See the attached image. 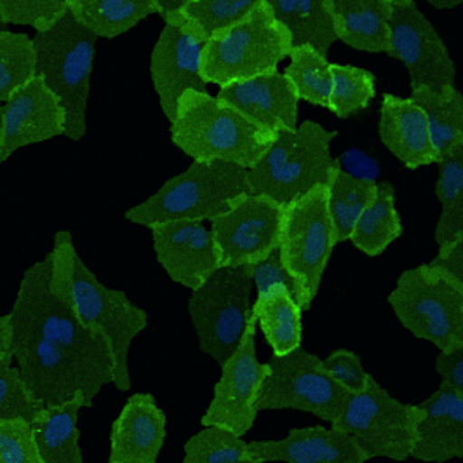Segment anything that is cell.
I'll use <instances>...</instances> for the list:
<instances>
[{
	"label": "cell",
	"mask_w": 463,
	"mask_h": 463,
	"mask_svg": "<svg viewBox=\"0 0 463 463\" xmlns=\"http://www.w3.org/2000/svg\"><path fill=\"white\" fill-rule=\"evenodd\" d=\"M11 319V354L26 385L46 408L82 395L86 408L114 382L107 340L71 305L61 267L47 253L24 270Z\"/></svg>",
	"instance_id": "cell-1"
},
{
	"label": "cell",
	"mask_w": 463,
	"mask_h": 463,
	"mask_svg": "<svg viewBox=\"0 0 463 463\" xmlns=\"http://www.w3.org/2000/svg\"><path fill=\"white\" fill-rule=\"evenodd\" d=\"M52 260L61 267L70 301L79 319L98 331L109 344L114 359V387L118 392L131 389L129 350L148 326V314L128 298L124 291L110 289L94 276L73 246L69 231L56 232Z\"/></svg>",
	"instance_id": "cell-2"
},
{
	"label": "cell",
	"mask_w": 463,
	"mask_h": 463,
	"mask_svg": "<svg viewBox=\"0 0 463 463\" xmlns=\"http://www.w3.org/2000/svg\"><path fill=\"white\" fill-rule=\"evenodd\" d=\"M169 124L173 143L195 163L222 161L251 169L276 139L208 91H186Z\"/></svg>",
	"instance_id": "cell-3"
},
{
	"label": "cell",
	"mask_w": 463,
	"mask_h": 463,
	"mask_svg": "<svg viewBox=\"0 0 463 463\" xmlns=\"http://www.w3.org/2000/svg\"><path fill=\"white\" fill-rule=\"evenodd\" d=\"M248 194V169L222 161H194L146 201L128 209L124 218L145 229L169 222H211Z\"/></svg>",
	"instance_id": "cell-4"
},
{
	"label": "cell",
	"mask_w": 463,
	"mask_h": 463,
	"mask_svg": "<svg viewBox=\"0 0 463 463\" xmlns=\"http://www.w3.org/2000/svg\"><path fill=\"white\" fill-rule=\"evenodd\" d=\"M98 37L67 11L46 30L35 32V77L54 94L67 117L65 137L80 141L88 131V101Z\"/></svg>",
	"instance_id": "cell-5"
},
{
	"label": "cell",
	"mask_w": 463,
	"mask_h": 463,
	"mask_svg": "<svg viewBox=\"0 0 463 463\" xmlns=\"http://www.w3.org/2000/svg\"><path fill=\"white\" fill-rule=\"evenodd\" d=\"M329 131L314 120H305L293 131L279 133L263 157L248 169V185L255 195H263L288 206L316 186L326 185L338 161L331 156Z\"/></svg>",
	"instance_id": "cell-6"
},
{
	"label": "cell",
	"mask_w": 463,
	"mask_h": 463,
	"mask_svg": "<svg viewBox=\"0 0 463 463\" xmlns=\"http://www.w3.org/2000/svg\"><path fill=\"white\" fill-rule=\"evenodd\" d=\"M387 301L397 321L439 352L463 345V291L439 269L423 263L404 270Z\"/></svg>",
	"instance_id": "cell-7"
},
{
	"label": "cell",
	"mask_w": 463,
	"mask_h": 463,
	"mask_svg": "<svg viewBox=\"0 0 463 463\" xmlns=\"http://www.w3.org/2000/svg\"><path fill=\"white\" fill-rule=\"evenodd\" d=\"M293 51L291 37L279 24L267 2L209 39L203 49V79L206 84L227 86L278 70Z\"/></svg>",
	"instance_id": "cell-8"
},
{
	"label": "cell",
	"mask_w": 463,
	"mask_h": 463,
	"mask_svg": "<svg viewBox=\"0 0 463 463\" xmlns=\"http://www.w3.org/2000/svg\"><path fill=\"white\" fill-rule=\"evenodd\" d=\"M253 289L250 267H220L188 298L199 347L220 366L239 347L253 317Z\"/></svg>",
	"instance_id": "cell-9"
},
{
	"label": "cell",
	"mask_w": 463,
	"mask_h": 463,
	"mask_svg": "<svg viewBox=\"0 0 463 463\" xmlns=\"http://www.w3.org/2000/svg\"><path fill=\"white\" fill-rule=\"evenodd\" d=\"M418 417V404L395 399L373 376L363 392L348 395L342 415L329 425L357 440L370 460L406 462L413 455Z\"/></svg>",
	"instance_id": "cell-10"
},
{
	"label": "cell",
	"mask_w": 463,
	"mask_h": 463,
	"mask_svg": "<svg viewBox=\"0 0 463 463\" xmlns=\"http://www.w3.org/2000/svg\"><path fill=\"white\" fill-rule=\"evenodd\" d=\"M261 382L258 411L297 410L333 423L348 401L344 391L325 370L323 359L300 347L284 355H272Z\"/></svg>",
	"instance_id": "cell-11"
},
{
	"label": "cell",
	"mask_w": 463,
	"mask_h": 463,
	"mask_svg": "<svg viewBox=\"0 0 463 463\" xmlns=\"http://www.w3.org/2000/svg\"><path fill=\"white\" fill-rule=\"evenodd\" d=\"M336 246L326 185L316 186L282 209L279 256L316 300Z\"/></svg>",
	"instance_id": "cell-12"
},
{
	"label": "cell",
	"mask_w": 463,
	"mask_h": 463,
	"mask_svg": "<svg viewBox=\"0 0 463 463\" xmlns=\"http://www.w3.org/2000/svg\"><path fill=\"white\" fill-rule=\"evenodd\" d=\"M256 319L251 317L248 329L231 357L220 366L222 374L213 389V397L204 415L203 427H220L244 438L258 418V392L269 371L267 363L256 355Z\"/></svg>",
	"instance_id": "cell-13"
},
{
	"label": "cell",
	"mask_w": 463,
	"mask_h": 463,
	"mask_svg": "<svg viewBox=\"0 0 463 463\" xmlns=\"http://www.w3.org/2000/svg\"><path fill=\"white\" fill-rule=\"evenodd\" d=\"M282 209L269 197L248 194L211 220L222 267H251L278 251Z\"/></svg>",
	"instance_id": "cell-14"
},
{
	"label": "cell",
	"mask_w": 463,
	"mask_h": 463,
	"mask_svg": "<svg viewBox=\"0 0 463 463\" xmlns=\"http://www.w3.org/2000/svg\"><path fill=\"white\" fill-rule=\"evenodd\" d=\"M391 52L410 75L411 90L430 88L440 91L455 86L457 70L439 32L413 2L394 5L391 22Z\"/></svg>",
	"instance_id": "cell-15"
},
{
	"label": "cell",
	"mask_w": 463,
	"mask_h": 463,
	"mask_svg": "<svg viewBox=\"0 0 463 463\" xmlns=\"http://www.w3.org/2000/svg\"><path fill=\"white\" fill-rule=\"evenodd\" d=\"M204 41L180 24H164L150 54V77L164 116L173 122L180 98L186 91H208L203 79Z\"/></svg>",
	"instance_id": "cell-16"
},
{
	"label": "cell",
	"mask_w": 463,
	"mask_h": 463,
	"mask_svg": "<svg viewBox=\"0 0 463 463\" xmlns=\"http://www.w3.org/2000/svg\"><path fill=\"white\" fill-rule=\"evenodd\" d=\"M150 232L164 272L190 291L201 288L222 267L213 232L204 222H169Z\"/></svg>",
	"instance_id": "cell-17"
},
{
	"label": "cell",
	"mask_w": 463,
	"mask_h": 463,
	"mask_svg": "<svg viewBox=\"0 0 463 463\" xmlns=\"http://www.w3.org/2000/svg\"><path fill=\"white\" fill-rule=\"evenodd\" d=\"M67 117L60 99L35 77L4 103L0 165L20 148L65 137Z\"/></svg>",
	"instance_id": "cell-18"
},
{
	"label": "cell",
	"mask_w": 463,
	"mask_h": 463,
	"mask_svg": "<svg viewBox=\"0 0 463 463\" xmlns=\"http://www.w3.org/2000/svg\"><path fill=\"white\" fill-rule=\"evenodd\" d=\"M216 96L274 137L298 128L300 98L279 69L222 86Z\"/></svg>",
	"instance_id": "cell-19"
},
{
	"label": "cell",
	"mask_w": 463,
	"mask_h": 463,
	"mask_svg": "<svg viewBox=\"0 0 463 463\" xmlns=\"http://www.w3.org/2000/svg\"><path fill=\"white\" fill-rule=\"evenodd\" d=\"M248 453L256 463L370 462L357 440L331 425L291 429L282 439L251 440Z\"/></svg>",
	"instance_id": "cell-20"
},
{
	"label": "cell",
	"mask_w": 463,
	"mask_h": 463,
	"mask_svg": "<svg viewBox=\"0 0 463 463\" xmlns=\"http://www.w3.org/2000/svg\"><path fill=\"white\" fill-rule=\"evenodd\" d=\"M167 438V418L156 397L133 394L110 429L109 463H157Z\"/></svg>",
	"instance_id": "cell-21"
},
{
	"label": "cell",
	"mask_w": 463,
	"mask_h": 463,
	"mask_svg": "<svg viewBox=\"0 0 463 463\" xmlns=\"http://www.w3.org/2000/svg\"><path fill=\"white\" fill-rule=\"evenodd\" d=\"M417 440L411 458L421 463H448L463 458V397L439 383L418 404Z\"/></svg>",
	"instance_id": "cell-22"
},
{
	"label": "cell",
	"mask_w": 463,
	"mask_h": 463,
	"mask_svg": "<svg viewBox=\"0 0 463 463\" xmlns=\"http://www.w3.org/2000/svg\"><path fill=\"white\" fill-rule=\"evenodd\" d=\"M378 135L406 169L439 163L425 112L408 96L385 93L380 105Z\"/></svg>",
	"instance_id": "cell-23"
},
{
	"label": "cell",
	"mask_w": 463,
	"mask_h": 463,
	"mask_svg": "<svg viewBox=\"0 0 463 463\" xmlns=\"http://www.w3.org/2000/svg\"><path fill=\"white\" fill-rule=\"evenodd\" d=\"M336 39L371 54L391 52L389 0H326Z\"/></svg>",
	"instance_id": "cell-24"
},
{
	"label": "cell",
	"mask_w": 463,
	"mask_h": 463,
	"mask_svg": "<svg viewBox=\"0 0 463 463\" xmlns=\"http://www.w3.org/2000/svg\"><path fill=\"white\" fill-rule=\"evenodd\" d=\"M86 408L82 395L71 401L44 408L32 423L43 463H86L80 449L79 413Z\"/></svg>",
	"instance_id": "cell-25"
},
{
	"label": "cell",
	"mask_w": 463,
	"mask_h": 463,
	"mask_svg": "<svg viewBox=\"0 0 463 463\" xmlns=\"http://www.w3.org/2000/svg\"><path fill=\"white\" fill-rule=\"evenodd\" d=\"M253 316L274 355L301 347L303 310L286 286H272L267 293L256 297Z\"/></svg>",
	"instance_id": "cell-26"
},
{
	"label": "cell",
	"mask_w": 463,
	"mask_h": 463,
	"mask_svg": "<svg viewBox=\"0 0 463 463\" xmlns=\"http://www.w3.org/2000/svg\"><path fill=\"white\" fill-rule=\"evenodd\" d=\"M293 47L312 46L327 56L338 41L326 0H265Z\"/></svg>",
	"instance_id": "cell-27"
},
{
	"label": "cell",
	"mask_w": 463,
	"mask_h": 463,
	"mask_svg": "<svg viewBox=\"0 0 463 463\" xmlns=\"http://www.w3.org/2000/svg\"><path fill=\"white\" fill-rule=\"evenodd\" d=\"M401 235L402 222L395 206L394 185L382 182L370 206L359 216L348 241L363 255L376 258L383 255Z\"/></svg>",
	"instance_id": "cell-28"
},
{
	"label": "cell",
	"mask_w": 463,
	"mask_h": 463,
	"mask_svg": "<svg viewBox=\"0 0 463 463\" xmlns=\"http://www.w3.org/2000/svg\"><path fill=\"white\" fill-rule=\"evenodd\" d=\"M67 11L98 39H117L157 14L154 0H69Z\"/></svg>",
	"instance_id": "cell-29"
},
{
	"label": "cell",
	"mask_w": 463,
	"mask_h": 463,
	"mask_svg": "<svg viewBox=\"0 0 463 463\" xmlns=\"http://www.w3.org/2000/svg\"><path fill=\"white\" fill-rule=\"evenodd\" d=\"M378 188V182L354 176L338 164L327 184V211L331 216L336 244L347 242L363 211L370 206Z\"/></svg>",
	"instance_id": "cell-30"
},
{
	"label": "cell",
	"mask_w": 463,
	"mask_h": 463,
	"mask_svg": "<svg viewBox=\"0 0 463 463\" xmlns=\"http://www.w3.org/2000/svg\"><path fill=\"white\" fill-rule=\"evenodd\" d=\"M265 0H182V7L165 24L182 28L208 43L214 35L246 20Z\"/></svg>",
	"instance_id": "cell-31"
},
{
	"label": "cell",
	"mask_w": 463,
	"mask_h": 463,
	"mask_svg": "<svg viewBox=\"0 0 463 463\" xmlns=\"http://www.w3.org/2000/svg\"><path fill=\"white\" fill-rule=\"evenodd\" d=\"M410 98L425 112L432 143L444 156L463 141V94L455 88L440 91L430 88L411 90Z\"/></svg>",
	"instance_id": "cell-32"
},
{
	"label": "cell",
	"mask_w": 463,
	"mask_h": 463,
	"mask_svg": "<svg viewBox=\"0 0 463 463\" xmlns=\"http://www.w3.org/2000/svg\"><path fill=\"white\" fill-rule=\"evenodd\" d=\"M436 197L440 214L434 241L442 248L463 235V141L440 156Z\"/></svg>",
	"instance_id": "cell-33"
},
{
	"label": "cell",
	"mask_w": 463,
	"mask_h": 463,
	"mask_svg": "<svg viewBox=\"0 0 463 463\" xmlns=\"http://www.w3.org/2000/svg\"><path fill=\"white\" fill-rule=\"evenodd\" d=\"M284 75L300 99L327 109L333 88V71L327 56L323 52L312 46L293 47Z\"/></svg>",
	"instance_id": "cell-34"
},
{
	"label": "cell",
	"mask_w": 463,
	"mask_h": 463,
	"mask_svg": "<svg viewBox=\"0 0 463 463\" xmlns=\"http://www.w3.org/2000/svg\"><path fill=\"white\" fill-rule=\"evenodd\" d=\"M37 56L33 37L4 30L0 33V103H5L35 79Z\"/></svg>",
	"instance_id": "cell-35"
},
{
	"label": "cell",
	"mask_w": 463,
	"mask_h": 463,
	"mask_svg": "<svg viewBox=\"0 0 463 463\" xmlns=\"http://www.w3.org/2000/svg\"><path fill=\"white\" fill-rule=\"evenodd\" d=\"M333 88L327 110L338 118L357 116L370 107L376 96V79L370 70L331 63Z\"/></svg>",
	"instance_id": "cell-36"
},
{
	"label": "cell",
	"mask_w": 463,
	"mask_h": 463,
	"mask_svg": "<svg viewBox=\"0 0 463 463\" xmlns=\"http://www.w3.org/2000/svg\"><path fill=\"white\" fill-rule=\"evenodd\" d=\"M184 463H256L244 438L220 427H203L184 446Z\"/></svg>",
	"instance_id": "cell-37"
},
{
	"label": "cell",
	"mask_w": 463,
	"mask_h": 463,
	"mask_svg": "<svg viewBox=\"0 0 463 463\" xmlns=\"http://www.w3.org/2000/svg\"><path fill=\"white\" fill-rule=\"evenodd\" d=\"M44 408V402L39 401L26 385L13 354H5L0 359V418H22L33 423Z\"/></svg>",
	"instance_id": "cell-38"
},
{
	"label": "cell",
	"mask_w": 463,
	"mask_h": 463,
	"mask_svg": "<svg viewBox=\"0 0 463 463\" xmlns=\"http://www.w3.org/2000/svg\"><path fill=\"white\" fill-rule=\"evenodd\" d=\"M67 5L69 0H0V18L7 24L41 32L60 20L67 13Z\"/></svg>",
	"instance_id": "cell-39"
},
{
	"label": "cell",
	"mask_w": 463,
	"mask_h": 463,
	"mask_svg": "<svg viewBox=\"0 0 463 463\" xmlns=\"http://www.w3.org/2000/svg\"><path fill=\"white\" fill-rule=\"evenodd\" d=\"M0 463H43L30 421L0 418Z\"/></svg>",
	"instance_id": "cell-40"
},
{
	"label": "cell",
	"mask_w": 463,
	"mask_h": 463,
	"mask_svg": "<svg viewBox=\"0 0 463 463\" xmlns=\"http://www.w3.org/2000/svg\"><path fill=\"white\" fill-rule=\"evenodd\" d=\"M251 270V278L255 282L256 297L267 293L272 286H286L293 298L298 301V305L301 307L303 312L310 310L312 305H314V298L310 297V293L301 286L300 280L297 278H293L288 269L284 267L279 251H274L272 255L263 258L261 261H258L255 265L250 267Z\"/></svg>",
	"instance_id": "cell-41"
},
{
	"label": "cell",
	"mask_w": 463,
	"mask_h": 463,
	"mask_svg": "<svg viewBox=\"0 0 463 463\" xmlns=\"http://www.w3.org/2000/svg\"><path fill=\"white\" fill-rule=\"evenodd\" d=\"M329 376L348 394L363 392L370 383L373 374L364 370L361 357L348 348H338L323 359Z\"/></svg>",
	"instance_id": "cell-42"
},
{
	"label": "cell",
	"mask_w": 463,
	"mask_h": 463,
	"mask_svg": "<svg viewBox=\"0 0 463 463\" xmlns=\"http://www.w3.org/2000/svg\"><path fill=\"white\" fill-rule=\"evenodd\" d=\"M434 368L439 374L440 383L448 385L463 397V345L439 352L436 355Z\"/></svg>",
	"instance_id": "cell-43"
},
{
	"label": "cell",
	"mask_w": 463,
	"mask_h": 463,
	"mask_svg": "<svg viewBox=\"0 0 463 463\" xmlns=\"http://www.w3.org/2000/svg\"><path fill=\"white\" fill-rule=\"evenodd\" d=\"M429 263L444 272L463 291V235L438 248V255Z\"/></svg>",
	"instance_id": "cell-44"
},
{
	"label": "cell",
	"mask_w": 463,
	"mask_h": 463,
	"mask_svg": "<svg viewBox=\"0 0 463 463\" xmlns=\"http://www.w3.org/2000/svg\"><path fill=\"white\" fill-rule=\"evenodd\" d=\"M11 319L9 314L0 316V359L11 352Z\"/></svg>",
	"instance_id": "cell-45"
},
{
	"label": "cell",
	"mask_w": 463,
	"mask_h": 463,
	"mask_svg": "<svg viewBox=\"0 0 463 463\" xmlns=\"http://www.w3.org/2000/svg\"><path fill=\"white\" fill-rule=\"evenodd\" d=\"M157 7V14L163 18L164 24L176 14V11L182 7V0H154Z\"/></svg>",
	"instance_id": "cell-46"
},
{
	"label": "cell",
	"mask_w": 463,
	"mask_h": 463,
	"mask_svg": "<svg viewBox=\"0 0 463 463\" xmlns=\"http://www.w3.org/2000/svg\"><path fill=\"white\" fill-rule=\"evenodd\" d=\"M432 7L436 9H455L458 5H463V0H427Z\"/></svg>",
	"instance_id": "cell-47"
},
{
	"label": "cell",
	"mask_w": 463,
	"mask_h": 463,
	"mask_svg": "<svg viewBox=\"0 0 463 463\" xmlns=\"http://www.w3.org/2000/svg\"><path fill=\"white\" fill-rule=\"evenodd\" d=\"M2 137H4V105L0 103V148H2Z\"/></svg>",
	"instance_id": "cell-48"
},
{
	"label": "cell",
	"mask_w": 463,
	"mask_h": 463,
	"mask_svg": "<svg viewBox=\"0 0 463 463\" xmlns=\"http://www.w3.org/2000/svg\"><path fill=\"white\" fill-rule=\"evenodd\" d=\"M389 2L394 7V5H402V4H408V2H413V0H389Z\"/></svg>",
	"instance_id": "cell-49"
},
{
	"label": "cell",
	"mask_w": 463,
	"mask_h": 463,
	"mask_svg": "<svg viewBox=\"0 0 463 463\" xmlns=\"http://www.w3.org/2000/svg\"><path fill=\"white\" fill-rule=\"evenodd\" d=\"M7 26H9V24H5V22H4V20H2V18H0V33H2V32H4V30H9V28H7Z\"/></svg>",
	"instance_id": "cell-50"
},
{
	"label": "cell",
	"mask_w": 463,
	"mask_h": 463,
	"mask_svg": "<svg viewBox=\"0 0 463 463\" xmlns=\"http://www.w3.org/2000/svg\"><path fill=\"white\" fill-rule=\"evenodd\" d=\"M107 463H109V462H107Z\"/></svg>",
	"instance_id": "cell-51"
}]
</instances>
